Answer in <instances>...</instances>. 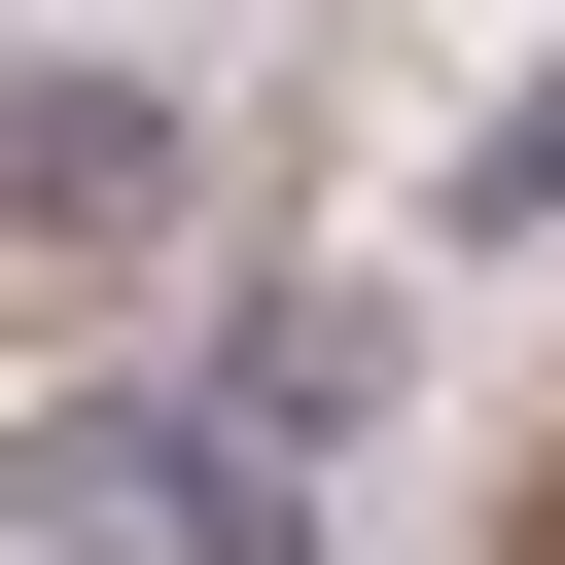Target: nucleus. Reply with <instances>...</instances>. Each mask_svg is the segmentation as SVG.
Here are the masks:
<instances>
[{"mask_svg":"<svg viewBox=\"0 0 565 565\" xmlns=\"http://www.w3.org/2000/svg\"><path fill=\"white\" fill-rule=\"evenodd\" d=\"M530 565H565V459H530Z\"/></svg>","mask_w":565,"mask_h":565,"instance_id":"nucleus-3","label":"nucleus"},{"mask_svg":"<svg viewBox=\"0 0 565 565\" xmlns=\"http://www.w3.org/2000/svg\"><path fill=\"white\" fill-rule=\"evenodd\" d=\"M0 247H35V282H141V247H177V106H141V71H0Z\"/></svg>","mask_w":565,"mask_h":565,"instance_id":"nucleus-1","label":"nucleus"},{"mask_svg":"<svg viewBox=\"0 0 565 565\" xmlns=\"http://www.w3.org/2000/svg\"><path fill=\"white\" fill-rule=\"evenodd\" d=\"M530 212H565V71H530V106L459 141V247H530Z\"/></svg>","mask_w":565,"mask_h":565,"instance_id":"nucleus-2","label":"nucleus"}]
</instances>
